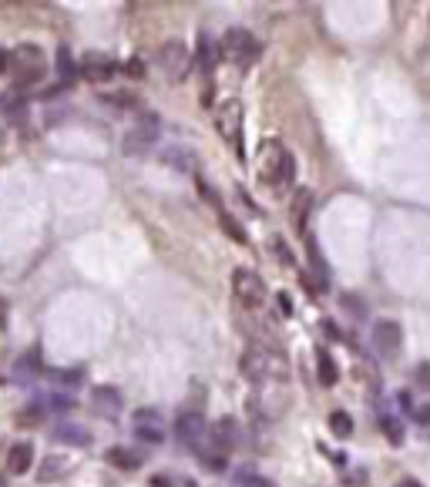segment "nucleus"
I'll return each instance as SVG.
<instances>
[{"label":"nucleus","mask_w":430,"mask_h":487,"mask_svg":"<svg viewBox=\"0 0 430 487\" xmlns=\"http://www.w3.org/2000/svg\"><path fill=\"white\" fill-rule=\"evenodd\" d=\"M91 410L98 413L101 420H118V413H121V394H118L114 387H94Z\"/></svg>","instance_id":"obj_13"},{"label":"nucleus","mask_w":430,"mask_h":487,"mask_svg":"<svg viewBox=\"0 0 430 487\" xmlns=\"http://www.w3.org/2000/svg\"><path fill=\"white\" fill-rule=\"evenodd\" d=\"M135 437L141 444H151L158 447L165 440V424H162V413L158 410H138L135 413Z\"/></svg>","instance_id":"obj_10"},{"label":"nucleus","mask_w":430,"mask_h":487,"mask_svg":"<svg viewBox=\"0 0 430 487\" xmlns=\"http://www.w3.org/2000/svg\"><path fill=\"white\" fill-rule=\"evenodd\" d=\"M269 249H272L276 263H282V265H293V263H296V259H293V252H289V245L282 242L279 235H272V239H269Z\"/></svg>","instance_id":"obj_30"},{"label":"nucleus","mask_w":430,"mask_h":487,"mask_svg":"<svg viewBox=\"0 0 430 487\" xmlns=\"http://www.w3.org/2000/svg\"><path fill=\"white\" fill-rule=\"evenodd\" d=\"M215 64H219V44L212 38H199V47H195V68L202 71L206 81H215Z\"/></svg>","instance_id":"obj_17"},{"label":"nucleus","mask_w":430,"mask_h":487,"mask_svg":"<svg viewBox=\"0 0 430 487\" xmlns=\"http://www.w3.org/2000/svg\"><path fill=\"white\" fill-rule=\"evenodd\" d=\"M77 71L75 57L68 54V47H57V75H61V81H71Z\"/></svg>","instance_id":"obj_29"},{"label":"nucleus","mask_w":430,"mask_h":487,"mask_svg":"<svg viewBox=\"0 0 430 487\" xmlns=\"http://www.w3.org/2000/svg\"><path fill=\"white\" fill-rule=\"evenodd\" d=\"M232 481H236V487H269V481H262L259 474H252V470H236Z\"/></svg>","instance_id":"obj_31"},{"label":"nucleus","mask_w":430,"mask_h":487,"mask_svg":"<svg viewBox=\"0 0 430 487\" xmlns=\"http://www.w3.org/2000/svg\"><path fill=\"white\" fill-rule=\"evenodd\" d=\"M121 71H125L128 77H141V75H145V64H141L138 57H131L128 64H121Z\"/></svg>","instance_id":"obj_33"},{"label":"nucleus","mask_w":430,"mask_h":487,"mask_svg":"<svg viewBox=\"0 0 430 487\" xmlns=\"http://www.w3.org/2000/svg\"><path fill=\"white\" fill-rule=\"evenodd\" d=\"M316 376H319V383H323V387H337V380H339L337 360L326 353V350H319V353H316Z\"/></svg>","instance_id":"obj_22"},{"label":"nucleus","mask_w":430,"mask_h":487,"mask_svg":"<svg viewBox=\"0 0 430 487\" xmlns=\"http://www.w3.org/2000/svg\"><path fill=\"white\" fill-rule=\"evenodd\" d=\"M306 259H309V279L316 282V289H326V282H330V265L323 259V252H319V245L313 235H306Z\"/></svg>","instance_id":"obj_18"},{"label":"nucleus","mask_w":430,"mask_h":487,"mask_svg":"<svg viewBox=\"0 0 430 487\" xmlns=\"http://www.w3.org/2000/svg\"><path fill=\"white\" fill-rule=\"evenodd\" d=\"M374 350L380 360H397L400 350H404V330L397 319H376L374 326Z\"/></svg>","instance_id":"obj_8"},{"label":"nucleus","mask_w":430,"mask_h":487,"mask_svg":"<svg viewBox=\"0 0 430 487\" xmlns=\"http://www.w3.org/2000/svg\"><path fill=\"white\" fill-rule=\"evenodd\" d=\"M276 309H279L282 316H293V300H289L286 293H279V296H276Z\"/></svg>","instance_id":"obj_35"},{"label":"nucleus","mask_w":430,"mask_h":487,"mask_svg":"<svg viewBox=\"0 0 430 487\" xmlns=\"http://www.w3.org/2000/svg\"><path fill=\"white\" fill-rule=\"evenodd\" d=\"M309 212H313V192L309 188H296L293 192V199H289V222L293 229L306 235V219H309Z\"/></svg>","instance_id":"obj_14"},{"label":"nucleus","mask_w":430,"mask_h":487,"mask_svg":"<svg viewBox=\"0 0 430 487\" xmlns=\"http://www.w3.org/2000/svg\"><path fill=\"white\" fill-rule=\"evenodd\" d=\"M380 427H383V433L390 437V444H404V424H400V417L383 413V417H380Z\"/></svg>","instance_id":"obj_28"},{"label":"nucleus","mask_w":430,"mask_h":487,"mask_svg":"<svg viewBox=\"0 0 430 487\" xmlns=\"http://www.w3.org/2000/svg\"><path fill=\"white\" fill-rule=\"evenodd\" d=\"M259 178L272 188L276 195H282L286 188L296 182V158H293V151L286 148L282 141H276V138L262 141V148H259Z\"/></svg>","instance_id":"obj_1"},{"label":"nucleus","mask_w":430,"mask_h":487,"mask_svg":"<svg viewBox=\"0 0 430 487\" xmlns=\"http://www.w3.org/2000/svg\"><path fill=\"white\" fill-rule=\"evenodd\" d=\"M0 105H3V114H7L10 125H24V121H27V101H24L20 94H3Z\"/></svg>","instance_id":"obj_24"},{"label":"nucleus","mask_w":430,"mask_h":487,"mask_svg":"<svg viewBox=\"0 0 430 487\" xmlns=\"http://www.w3.org/2000/svg\"><path fill=\"white\" fill-rule=\"evenodd\" d=\"M44 410H57V413H68V410H75V396L71 394H47L44 400H38Z\"/></svg>","instance_id":"obj_25"},{"label":"nucleus","mask_w":430,"mask_h":487,"mask_svg":"<svg viewBox=\"0 0 430 487\" xmlns=\"http://www.w3.org/2000/svg\"><path fill=\"white\" fill-rule=\"evenodd\" d=\"M397 487H420V484H417L413 477H404V481H400V484H397Z\"/></svg>","instance_id":"obj_40"},{"label":"nucleus","mask_w":430,"mask_h":487,"mask_svg":"<svg viewBox=\"0 0 430 487\" xmlns=\"http://www.w3.org/2000/svg\"><path fill=\"white\" fill-rule=\"evenodd\" d=\"M10 376H14V383H20V387H34L38 376H40V350H27V353L14 363Z\"/></svg>","instance_id":"obj_15"},{"label":"nucleus","mask_w":430,"mask_h":487,"mask_svg":"<svg viewBox=\"0 0 430 487\" xmlns=\"http://www.w3.org/2000/svg\"><path fill=\"white\" fill-rule=\"evenodd\" d=\"M330 431L337 433V437H350L353 433V417L346 410H333L330 413Z\"/></svg>","instance_id":"obj_27"},{"label":"nucleus","mask_w":430,"mask_h":487,"mask_svg":"<svg viewBox=\"0 0 430 487\" xmlns=\"http://www.w3.org/2000/svg\"><path fill=\"white\" fill-rule=\"evenodd\" d=\"M219 225H222V232L225 235H229V239H232V242H239V245H245L249 242V235H245V229L239 222H236V219H232V215H225V212H219Z\"/></svg>","instance_id":"obj_26"},{"label":"nucleus","mask_w":430,"mask_h":487,"mask_svg":"<svg viewBox=\"0 0 430 487\" xmlns=\"http://www.w3.org/2000/svg\"><path fill=\"white\" fill-rule=\"evenodd\" d=\"M54 440L71 444V447H88L91 444V433H88L84 424H77V420H61L54 427Z\"/></svg>","instance_id":"obj_19"},{"label":"nucleus","mask_w":430,"mask_h":487,"mask_svg":"<svg viewBox=\"0 0 430 487\" xmlns=\"http://www.w3.org/2000/svg\"><path fill=\"white\" fill-rule=\"evenodd\" d=\"M413 383H417L420 390H427V394H430V360H427V363H420V366L413 370Z\"/></svg>","instance_id":"obj_32"},{"label":"nucleus","mask_w":430,"mask_h":487,"mask_svg":"<svg viewBox=\"0 0 430 487\" xmlns=\"http://www.w3.org/2000/svg\"><path fill=\"white\" fill-rule=\"evenodd\" d=\"M243 370L245 376H252V380H269V376H286V360L279 353H272V350H249L243 360Z\"/></svg>","instance_id":"obj_7"},{"label":"nucleus","mask_w":430,"mask_h":487,"mask_svg":"<svg viewBox=\"0 0 430 487\" xmlns=\"http://www.w3.org/2000/svg\"><path fill=\"white\" fill-rule=\"evenodd\" d=\"M10 75L17 88H34L40 77H44V54L34 44H17L10 51Z\"/></svg>","instance_id":"obj_3"},{"label":"nucleus","mask_w":430,"mask_h":487,"mask_svg":"<svg viewBox=\"0 0 430 487\" xmlns=\"http://www.w3.org/2000/svg\"><path fill=\"white\" fill-rule=\"evenodd\" d=\"M158 64H162V75L169 81H182L192 68V54L182 40H165L162 51H158Z\"/></svg>","instance_id":"obj_9"},{"label":"nucleus","mask_w":430,"mask_h":487,"mask_svg":"<svg viewBox=\"0 0 430 487\" xmlns=\"http://www.w3.org/2000/svg\"><path fill=\"white\" fill-rule=\"evenodd\" d=\"M215 128L222 134L225 145H232L236 151V158L245 162V148H243V128H245V118H243V105L236 101V98H229L219 105V111H215Z\"/></svg>","instance_id":"obj_4"},{"label":"nucleus","mask_w":430,"mask_h":487,"mask_svg":"<svg viewBox=\"0 0 430 487\" xmlns=\"http://www.w3.org/2000/svg\"><path fill=\"white\" fill-rule=\"evenodd\" d=\"M3 71H10V51L0 47V75H3Z\"/></svg>","instance_id":"obj_38"},{"label":"nucleus","mask_w":430,"mask_h":487,"mask_svg":"<svg viewBox=\"0 0 430 487\" xmlns=\"http://www.w3.org/2000/svg\"><path fill=\"white\" fill-rule=\"evenodd\" d=\"M175 437H178L185 447H195V444L206 437V417L199 410H182L175 417Z\"/></svg>","instance_id":"obj_12"},{"label":"nucleus","mask_w":430,"mask_h":487,"mask_svg":"<svg viewBox=\"0 0 430 487\" xmlns=\"http://www.w3.org/2000/svg\"><path fill=\"white\" fill-rule=\"evenodd\" d=\"M413 420H417V424H430V403L417 407V410H413Z\"/></svg>","instance_id":"obj_37"},{"label":"nucleus","mask_w":430,"mask_h":487,"mask_svg":"<svg viewBox=\"0 0 430 487\" xmlns=\"http://www.w3.org/2000/svg\"><path fill=\"white\" fill-rule=\"evenodd\" d=\"M54 380L57 383H77V380H81V370H71V373H68V370H57Z\"/></svg>","instance_id":"obj_36"},{"label":"nucleus","mask_w":430,"mask_h":487,"mask_svg":"<svg viewBox=\"0 0 430 487\" xmlns=\"http://www.w3.org/2000/svg\"><path fill=\"white\" fill-rule=\"evenodd\" d=\"M151 487H175V481H169V477H151Z\"/></svg>","instance_id":"obj_39"},{"label":"nucleus","mask_w":430,"mask_h":487,"mask_svg":"<svg viewBox=\"0 0 430 487\" xmlns=\"http://www.w3.org/2000/svg\"><path fill=\"white\" fill-rule=\"evenodd\" d=\"M0 487H3V481H0Z\"/></svg>","instance_id":"obj_41"},{"label":"nucleus","mask_w":430,"mask_h":487,"mask_svg":"<svg viewBox=\"0 0 430 487\" xmlns=\"http://www.w3.org/2000/svg\"><path fill=\"white\" fill-rule=\"evenodd\" d=\"M158 134H162L158 114H141V118L135 121V128H128L121 148H125V155H145L151 145H158Z\"/></svg>","instance_id":"obj_6"},{"label":"nucleus","mask_w":430,"mask_h":487,"mask_svg":"<svg viewBox=\"0 0 430 487\" xmlns=\"http://www.w3.org/2000/svg\"><path fill=\"white\" fill-rule=\"evenodd\" d=\"M219 57H225L229 64H236L245 75V71L256 64V57H259V40L252 38L249 31H243V27H232V31H225V38L219 40Z\"/></svg>","instance_id":"obj_2"},{"label":"nucleus","mask_w":430,"mask_h":487,"mask_svg":"<svg viewBox=\"0 0 430 487\" xmlns=\"http://www.w3.org/2000/svg\"><path fill=\"white\" fill-rule=\"evenodd\" d=\"M108 461H112L114 467H121V470H138L141 467V450H131V447H114L108 450Z\"/></svg>","instance_id":"obj_23"},{"label":"nucleus","mask_w":430,"mask_h":487,"mask_svg":"<svg viewBox=\"0 0 430 487\" xmlns=\"http://www.w3.org/2000/svg\"><path fill=\"white\" fill-rule=\"evenodd\" d=\"M236 437H239V427H236L232 420H219V424L212 427V433H208V440H212V450H206V454L225 457L229 450L236 447Z\"/></svg>","instance_id":"obj_16"},{"label":"nucleus","mask_w":430,"mask_h":487,"mask_svg":"<svg viewBox=\"0 0 430 487\" xmlns=\"http://www.w3.org/2000/svg\"><path fill=\"white\" fill-rule=\"evenodd\" d=\"M232 296L239 306L245 309H259L266 306L269 300V289H266V282L259 279V272H252V269H236L232 272Z\"/></svg>","instance_id":"obj_5"},{"label":"nucleus","mask_w":430,"mask_h":487,"mask_svg":"<svg viewBox=\"0 0 430 487\" xmlns=\"http://www.w3.org/2000/svg\"><path fill=\"white\" fill-rule=\"evenodd\" d=\"M34 467V444L31 440H17L14 447L7 450V470L10 474H27Z\"/></svg>","instance_id":"obj_20"},{"label":"nucleus","mask_w":430,"mask_h":487,"mask_svg":"<svg viewBox=\"0 0 430 487\" xmlns=\"http://www.w3.org/2000/svg\"><path fill=\"white\" fill-rule=\"evenodd\" d=\"M68 474V457H57V454H51V457H44L38 467V481L40 484H54V481H61Z\"/></svg>","instance_id":"obj_21"},{"label":"nucleus","mask_w":430,"mask_h":487,"mask_svg":"<svg viewBox=\"0 0 430 487\" xmlns=\"http://www.w3.org/2000/svg\"><path fill=\"white\" fill-rule=\"evenodd\" d=\"M212 98H215V81H206V88L199 91V101H202V108L212 105Z\"/></svg>","instance_id":"obj_34"},{"label":"nucleus","mask_w":430,"mask_h":487,"mask_svg":"<svg viewBox=\"0 0 430 487\" xmlns=\"http://www.w3.org/2000/svg\"><path fill=\"white\" fill-rule=\"evenodd\" d=\"M77 71L88 77V81H94V84H105V81H112V77L118 75V64H114L108 54H98V51H91V54L81 57Z\"/></svg>","instance_id":"obj_11"}]
</instances>
